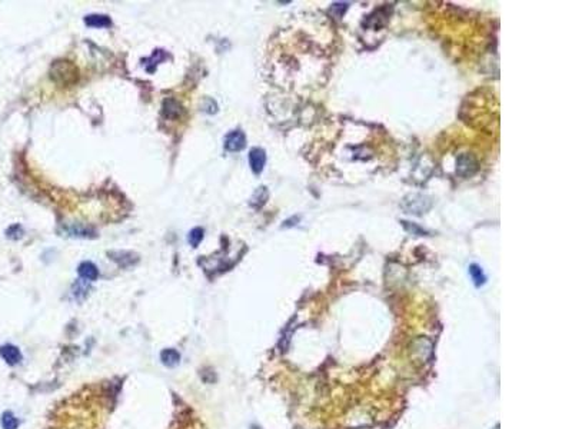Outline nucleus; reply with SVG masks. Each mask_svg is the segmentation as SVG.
Segmentation results:
<instances>
[{"label":"nucleus","mask_w":572,"mask_h":429,"mask_svg":"<svg viewBox=\"0 0 572 429\" xmlns=\"http://www.w3.org/2000/svg\"><path fill=\"white\" fill-rule=\"evenodd\" d=\"M85 23L89 27H109L112 20L105 14H89L85 17Z\"/></svg>","instance_id":"423d86ee"},{"label":"nucleus","mask_w":572,"mask_h":429,"mask_svg":"<svg viewBox=\"0 0 572 429\" xmlns=\"http://www.w3.org/2000/svg\"><path fill=\"white\" fill-rule=\"evenodd\" d=\"M202 239H203V229L202 227H195V229H192L191 232H189L188 240H189V243L193 247L198 246L202 242Z\"/></svg>","instance_id":"f8f14e48"},{"label":"nucleus","mask_w":572,"mask_h":429,"mask_svg":"<svg viewBox=\"0 0 572 429\" xmlns=\"http://www.w3.org/2000/svg\"><path fill=\"white\" fill-rule=\"evenodd\" d=\"M77 270H79V275H80L83 279H87V280H96L97 276H99V270H97V268H96L92 262H83V263H80Z\"/></svg>","instance_id":"0eeeda50"},{"label":"nucleus","mask_w":572,"mask_h":429,"mask_svg":"<svg viewBox=\"0 0 572 429\" xmlns=\"http://www.w3.org/2000/svg\"><path fill=\"white\" fill-rule=\"evenodd\" d=\"M160 359H162V362L166 365V366H175V365L179 364L180 355L176 349H166V351L162 352Z\"/></svg>","instance_id":"1a4fd4ad"},{"label":"nucleus","mask_w":572,"mask_h":429,"mask_svg":"<svg viewBox=\"0 0 572 429\" xmlns=\"http://www.w3.org/2000/svg\"><path fill=\"white\" fill-rule=\"evenodd\" d=\"M266 163V155L265 150L259 149V148H255L249 152V165H251V169L254 171V173L259 175L261 172L264 171Z\"/></svg>","instance_id":"7ed1b4c3"},{"label":"nucleus","mask_w":572,"mask_h":429,"mask_svg":"<svg viewBox=\"0 0 572 429\" xmlns=\"http://www.w3.org/2000/svg\"><path fill=\"white\" fill-rule=\"evenodd\" d=\"M0 356L7 362L9 365H16L20 362L21 354L20 351L13 346V345H4L0 348Z\"/></svg>","instance_id":"39448f33"},{"label":"nucleus","mask_w":572,"mask_h":429,"mask_svg":"<svg viewBox=\"0 0 572 429\" xmlns=\"http://www.w3.org/2000/svg\"><path fill=\"white\" fill-rule=\"evenodd\" d=\"M477 161L471 155H461L456 159V173L461 176H471L477 172Z\"/></svg>","instance_id":"f03ea898"},{"label":"nucleus","mask_w":572,"mask_h":429,"mask_svg":"<svg viewBox=\"0 0 572 429\" xmlns=\"http://www.w3.org/2000/svg\"><path fill=\"white\" fill-rule=\"evenodd\" d=\"M469 275H471V278L474 280L475 286H482L487 282V276H485L484 270L481 269V266H478L475 263L469 266Z\"/></svg>","instance_id":"9d476101"},{"label":"nucleus","mask_w":572,"mask_h":429,"mask_svg":"<svg viewBox=\"0 0 572 429\" xmlns=\"http://www.w3.org/2000/svg\"><path fill=\"white\" fill-rule=\"evenodd\" d=\"M403 225H405V223H403ZM405 226H406V227H408V229H409L411 232H412V230H413V232H418L419 235H422V233H424V230H422V229H419V227H416V226H413V225H412V226L405 225Z\"/></svg>","instance_id":"ddd939ff"},{"label":"nucleus","mask_w":572,"mask_h":429,"mask_svg":"<svg viewBox=\"0 0 572 429\" xmlns=\"http://www.w3.org/2000/svg\"><path fill=\"white\" fill-rule=\"evenodd\" d=\"M246 146V136L242 130H232L225 136V149L229 152H239Z\"/></svg>","instance_id":"f257e3e1"},{"label":"nucleus","mask_w":572,"mask_h":429,"mask_svg":"<svg viewBox=\"0 0 572 429\" xmlns=\"http://www.w3.org/2000/svg\"><path fill=\"white\" fill-rule=\"evenodd\" d=\"M412 201H405V208L411 212V214H421L425 212L428 208H429V201L424 198V196H418L415 195L411 198Z\"/></svg>","instance_id":"20e7f679"},{"label":"nucleus","mask_w":572,"mask_h":429,"mask_svg":"<svg viewBox=\"0 0 572 429\" xmlns=\"http://www.w3.org/2000/svg\"><path fill=\"white\" fill-rule=\"evenodd\" d=\"M1 427H3V429H17L19 421L14 418V415L11 412H4L1 417Z\"/></svg>","instance_id":"9b49d317"},{"label":"nucleus","mask_w":572,"mask_h":429,"mask_svg":"<svg viewBox=\"0 0 572 429\" xmlns=\"http://www.w3.org/2000/svg\"><path fill=\"white\" fill-rule=\"evenodd\" d=\"M180 112H182V106L176 100H173V99L165 100V103H163V113H165L166 118H178L180 115Z\"/></svg>","instance_id":"6e6552de"}]
</instances>
